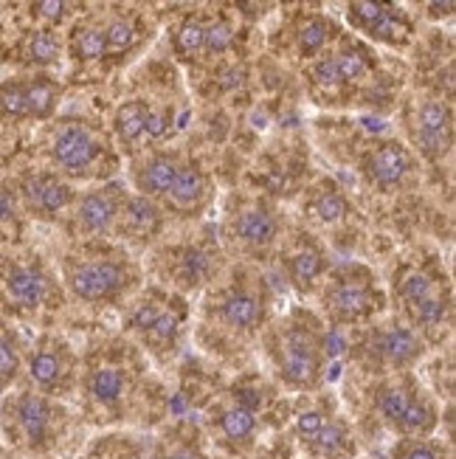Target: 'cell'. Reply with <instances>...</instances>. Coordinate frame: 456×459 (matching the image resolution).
I'll list each match as a JSON object with an SVG mask.
<instances>
[{"instance_id":"cell-1","label":"cell","mask_w":456,"mask_h":459,"mask_svg":"<svg viewBox=\"0 0 456 459\" xmlns=\"http://www.w3.org/2000/svg\"><path fill=\"white\" fill-rule=\"evenodd\" d=\"M271 358L290 389H315L324 372V333L310 310H293L271 335Z\"/></svg>"},{"instance_id":"cell-2","label":"cell","mask_w":456,"mask_h":459,"mask_svg":"<svg viewBox=\"0 0 456 459\" xmlns=\"http://www.w3.org/2000/svg\"><path fill=\"white\" fill-rule=\"evenodd\" d=\"M138 268L125 254H88L65 259V285L88 305H116L138 285Z\"/></svg>"},{"instance_id":"cell-3","label":"cell","mask_w":456,"mask_h":459,"mask_svg":"<svg viewBox=\"0 0 456 459\" xmlns=\"http://www.w3.org/2000/svg\"><path fill=\"white\" fill-rule=\"evenodd\" d=\"M322 290V307L339 327L364 325L383 310V290L374 282L372 271L364 265H341L327 271Z\"/></svg>"},{"instance_id":"cell-4","label":"cell","mask_w":456,"mask_h":459,"mask_svg":"<svg viewBox=\"0 0 456 459\" xmlns=\"http://www.w3.org/2000/svg\"><path fill=\"white\" fill-rule=\"evenodd\" d=\"M48 155L51 164L71 178H102L116 167V158L105 144V138L79 118L63 122L54 130Z\"/></svg>"},{"instance_id":"cell-5","label":"cell","mask_w":456,"mask_h":459,"mask_svg":"<svg viewBox=\"0 0 456 459\" xmlns=\"http://www.w3.org/2000/svg\"><path fill=\"white\" fill-rule=\"evenodd\" d=\"M378 411L403 437H428L440 423L437 406L411 375H398L378 389Z\"/></svg>"},{"instance_id":"cell-6","label":"cell","mask_w":456,"mask_h":459,"mask_svg":"<svg viewBox=\"0 0 456 459\" xmlns=\"http://www.w3.org/2000/svg\"><path fill=\"white\" fill-rule=\"evenodd\" d=\"M12 429L17 431L20 443L31 451H46L54 446L63 429V411H59L48 394L23 392L17 394L6 409Z\"/></svg>"},{"instance_id":"cell-7","label":"cell","mask_w":456,"mask_h":459,"mask_svg":"<svg viewBox=\"0 0 456 459\" xmlns=\"http://www.w3.org/2000/svg\"><path fill=\"white\" fill-rule=\"evenodd\" d=\"M217 322L223 327L234 330V333H256L268 318V296H265V285L248 282V279H237L226 290H220L217 296Z\"/></svg>"},{"instance_id":"cell-8","label":"cell","mask_w":456,"mask_h":459,"mask_svg":"<svg viewBox=\"0 0 456 459\" xmlns=\"http://www.w3.org/2000/svg\"><path fill=\"white\" fill-rule=\"evenodd\" d=\"M79 358L63 338H43L29 355V377L46 394H68L76 384Z\"/></svg>"},{"instance_id":"cell-9","label":"cell","mask_w":456,"mask_h":459,"mask_svg":"<svg viewBox=\"0 0 456 459\" xmlns=\"http://www.w3.org/2000/svg\"><path fill=\"white\" fill-rule=\"evenodd\" d=\"M426 352L423 335L406 325H383L366 335L361 344V355L369 364H378L394 372H403L411 364H417Z\"/></svg>"},{"instance_id":"cell-10","label":"cell","mask_w":456,"mask_h":459,"mask_svg":"<svg viewBox=\"0 0 456 459\" xmlns=\"http://www.w3.org/2000/svg\"><path fill=\"white\" fill-rule=\"evenodd\" d=\"M4 288L9 299L23 310H39L56 302V285L43 263L37 259H6Z\"/></svg>"},{"instance_id":"cell-11","label":"cell","mask_w":456,"mask_h":459,"mask_svg":"<svg viewBox=\"0 0 456 459\" xmlns=\"http://www.w3.org/2000/svg\"><path fill=\"white\" fill-rule=\"evenodd\" d=\"M347 20L355 31L366 34L374 43L383 46H406L411 39V20L400 6L391 4H349L347 6Z\"/></svg>"},{"instance_id":"cell-12","label":"cell","mask_w":456,"mask_h":459,"mask_svg":"<svg viewBox=\"0 0 456 459\" xmlns=\"http://www.w3.org/2000/svg\"><path fill=\"white\" fill-rule=\"evenodd\" d=\"M228 237L237 248L245 254H265L276 246L280 239V214L271 204L256 201L237 212L228 221Z\"/></svg>"},{"instance_id":"cell-13","label":"cell","mask_w":456,"mask_h":459,"mask_svg":"<svg viewBox=\"0 0 456 459\" xmlns=\"http://www.w3.org/2000/svg\"><path fill=\"white\" fill-rule=\"evenodd\" d=\"M125 201H127V192L122 184H102L85 192L73 209L76 229L85 234H108L110 229H116L118 212H122Z\"/></svg>"},{"instance_id":"cell-14","label":"cell","mask_w":456,"mask_h":459,"mask_svg":"<svg viewBox=\"0 0 456 459\" xmlns=\"http://www.w3.org/2000/svg\"><path fill=\"white\" fill-rule=\"evenodd\" d=\"M414 142L428 161H440L453 147V113L443 99H426L414 118Z\"/></svg>"},{"instance_id":"cell-15","label":"cell","mask_w":456,"mask_h":459,"mask_svg":"<svg viewBox=\"0 0 456 459\" xmlns=\"http://www.w3.org/2000/svg\"><path fill=\"white\" fill-rule=\"evenodd\" d=\"M20 197L29 214L39 217V221H51L59 212H65L76 195L68 181H63L54 172H29L20 181Z\"/></svg>"},{"instance_id":"cell-16","label":"cell","mask_w":456,"mask_h":459,"mask_svg":"<svg viewBox=\"0 0 456 459\" xmlns=\"http://www.w3.org/2000/svg\"><path fill=\"white\" fill-rule=\"evenodd\" d=\"M414 172V158L400 142H381L364 155V175L381 192L400 189Z\"/></svg>"},{"instance_id":"cell-17","label":"cell","mask_w":456,"mask_h":459,"mask_svg":"<svg viewBox=\"0 0 456 459\" xmlns=\"http://www.w3.org/2000/svg\"><path fill=\"white\" fill-rule=\"evenodd\" d=\"M327 271H330V259L324 248L310 237H299L285 254V273L290 279V285L302 293L319 285L327 276Z\"/></svg>"},{"instance_id":"cell-18","label":"cell","mask_w":456,"mask_h":459,"mask_svg":"<svg viewBox=\"0 0 456 459\" xmlns=\"http://www.w3.org/2000/svg\"><path fill=\"white\" fill-rule=\"evenodd\" d=\"M169 276L175 279V285L186 290L206 285L220 268V254L209 246H181L169 251Z\"/></svg>"},{"instance_id":"cell-19","label":"cell","mask_w":456,"mask_h":459,"mask_svg":"<svg viewBox=\"0 0 456 459\" xmlns=\"http://www.w3.org/2000/svg\"><path fill=\"white\" fill-rule=\"evenodd\" d=\"M181 164L184 161L175 152H150L135 164L133 172V184L138 189L135 195H144L150 201H164V195L172 186Z\"/></svg>"},{"instance_id":"cell-20","label":"cell","mask_w":456,"mask_h":459,"mask_svg":"<svg viewBox=\"0 0 456 459\" xmlns=\"http://www.w3.org/2000/svg\"><path fill=\"white\" fill-rule=\"evenodd\" d=\"M116 226L122 234L138 239V243H147V239L164 231V209L158 206V201H150L144 195H127Z\"/></svg>"},{"instance_id":"cell-21","label":"cell","mask_w":456,"mask_h":459,"mask_svg":"<svg viewBox=\"0 0 456 459\" xmlns=\"http://www.w3.org/2000/svg\"><path fill=\"white\" fill-rule=\"evenodd\" d=\"M211 197V181L209 175L197 167V164H181L177 169L172 186L167 189L164 201L175 209V212H184V214H194L201 212Z\"/></svg>"},{"instance_id":"cell-22","label":"cell","mask_w":456,"mask_h":459,"mask_svg":"<svg viewBox=\"0 0 456 459\" xmlns=\"http://www.w3.org/2000/svg\"><path fill=\"white\" fill-rule=\"evenodd\" d=\"M88 394L90 401L99 406H116L125 401V394L130 392V369L122 361H113V358H105V361H96L88 372Z\"/></svg>"},{"instance_id":"cell-23","label":"cell","mask_w":456,"mask_h":459,"mask_svg":"<svg viewBox=\"0 0 456 459\" xmlns=\"http://www.w3.org/2000/svg\"><path fill=\"white\" fill-rule=\"evenodd\" d=\"M184 318H186V307H184V302L181 299H172L169 296V302H167V307L161 310V316L155 318V322L138 335L142 342L150 347V350H155V352H167V350H172L175 344H177V335H181V330H184Z\"/></svg>"},{"instance_id":"cell-24","label":"cell","mask_w":456,"mask_h":459,"mask_svg":"<svg viewBox=\"0 0 456 459\" xmlns=\"http://www.w3.org/2000/svg\"><path fill=\"white\" fill-rule=\"evenodd\" d=\"M147 118H150V105L142 99H130L113 116V133L118 138V144L125 150L135 152L147 142Z\"/></svg>"},{"instance_id":"cell-25","label":"cell","mask_w":456,"mask_h":459,"mask_svg":"<svg viewBox=\"0 0 456 459\" xmlns=\"http://www.w3.org/2000/svg\"><path fill=\"white\" fill-rule=\"evenodd\" d=\"M406 310H409L411 325L420 327L423 333H434L440 327H448L451 325V293L445 285H440Z\"/></svg>"},{"instance_id":"cell-26","label":"cell","mask_w":456,"mask_h":459,"mask_svg":"<svg viewBox=\"0 0 456 459\" xmlns=\"http://www.w3.org/2000/svg\"><path fill=\"white\" fill-rule=\"evenodd\" d=\"M105 26V46H108V56H122L127 51H133L144 37V26L142 17L133 12H122L108 17Z\"/></svg>"},{"instance_id":"cell-27","label":"cell","mask_w":456,"mask_h":459,"mask_svg":"<svg viewBox=\"0 0 456 459\" xmlns=\"http://www.w3.org/2000/svg\"><path fill=\"white\" fill-rule=\"evenodd\" d=\"M68 51L76 63H99V59L108 56L105 46V26L96 23V20H85V23H76L71 37H68Z\"/></svg>"},{"instance_id":"cell-28","label":"cell","mask_w":456,"mask_h":459,"mask_svg":"<svg viewBox=\"0 0 456 459\" xmlns=\"http://www.w3.org/2000/svg\"><path fill=\"white\" fill-rule=\"evenodd\" d=\"M310 214L315 217L319 223H327V226H335L341 223L344 217L349 214V201L347 195L335 186L332 181H324L322 186H315L313 195H310Z\"/></svg>"},{"instance_id":"cell-29","label":"cell","mask_w":456,"mask_h":459,"mask_svg":"<svg viewBox=\"0 0 456 459\" xmlns=\"http://www.w3.org/2000/svg\"><path fill=\"white\" fill-rule=\"evenodd\" d=\"M307 443H310V451L322 459H339L352 451V437H349V429L341 417H330V420L322 426V431L310 437Z\"/></svg>"},{"instance_id":"cell-30","label":"cell","mask_w":456,"mask_h":459,"mask_svg":"<svg viewBox=\"0 0 456 459\" xmlns=\"http://www.w3.org/2000/svg\"><path fill=\"white\" fill-rule=\"evenodd\" d=\"M220 431H223V437H226V443H231V446H251V440H254V434H256V414L248 409V406H243V403H234V406H228V409H223L220 411Z\"/></svg>"},{"instance_id":"cell-31","label":"cell","mask_w":456,"mask_h":459,"mask_svg":"<svg viewBox=\"0 0 456 459\" xmlns=\"http://www.w3.org/2000/svg\"><path fill=\"white\" fill-rule=\"evenodd\" d=\"M23 88H26V102H29V118H48L56 110L63 88H59L54 79L34 76V79H26Z\"/></svg>"},{"instance_id":"cell-32","label":"cell","mask_w":456,"mask_h":459,"mask_svg":"<svg viewBox=\"0 0 456 459\" xmlns=\"http://www.w3.org/2000/svg\"><path fill=\"white\" fill-rule=\"evenodd\" d=\"M203 39H206V23L203 17H184L172 31V46L181 59H194L203 54Z\"/></svg>"},{"instance_id":"cell-33","label":"cell","mask_w":456,"mask_h":459,"mask_svg":"<svg viewBox=\"0 0 456 459\" xmlns=\"http://www.w3.org/2000/svg\"><path fill=\"white\" fill-rule=\"evenodd\" d=\"M335 37V26L332 20L322 17V14H313L305 20V26L299 29V54L307 56V59H315L324 48L327 43Z\"/></svg>"},{"instance_id":"cell-34","label":"cell","mask_w":456,"mask_h":459,"mask_svg":"<svg viewBox=\"0 0 456 459\" xmlns=\"http://www.w3.org/2000/svg\"><path fill=\"white\" fill-rule=\"evenodd\" d=\"M443 282H437L426 268H417V265H411L400 273V279L394 282V288H398L400 299H403V305L411 307L414 302H420L423 296H428L434 288H440Z\"/></svg>"},{"instance_id":"cell-35","label":"cell","mask_w":456,"mask_h":459,"mask_svg":"<svg viewBox=\"0 0 456 459\" xmlns=\"http://www.w3.org/2000/svg\"><path fill=\"white\" fill-rule=\"evenodd\" d=\"M335 56V65H339V74H341V82L344 85H352V82H361L364 76H369L372 71V59H369V51L358 48V46H344Z\"/></svg>"},{"instance_id":"cell-36","label":"cell","mask_w":456,"mask_h":459,"mask_svg":"<svg viewBox=\"0 0 456 459\" xmlns=\"http://www.w3.org/2000/svg\"><path fill=\"white\" fill-rule=\"evenodd\" d=\"M23 56L26 63L31 65H51L59 59V39L51 29H43V31H31L26 46H23Z\"/></svg>"},{"instance_id":"cell-37","label":"cell","mask_w":456,"mask_h":459,"mask_svg":"<svg viewBox=\"0 0 456 459\" xmlns=\"http://www.w3.org/2000/svg\"><path fill=\"white\" fill-rule=\"evenodd\" d=\"M20 338L14 330L0 325V389H6L20 372Z\"/></svg>"},{"instance_id":"cell-38","label":"cell","mask_w":456,"mask_h":459,"mask_svg":"<svg viewBox=\"0 0 456 459\" xmlns=\"http://www.w3.org/2000/svg\"><path fill=\"white\" fill-rule=\"evenodd\" d=\"M0 118L4 122H26L29 102L23 82H6L0 85Z\"/></svg>"},{"instance_id":"cell-39","label":"cell","mask_w":456,"mask_h":459,"mask_svg":"<svg viewBox=\"0 0 456 459\" xmlns=\"http://www.w3.org/2000/svg\"><path fill=\"white\" fill-rule=\"evenodd\" d=\"M394 459H445V451L440 443L428 440V437H406L391 451Z\"/></svg>"},{"instance_id":"cell-40","label":"cell","mask_w":456,"mask_h":459,"mask_svg":"<svg viewBox=\"0 0 456 459\" xmlns=\"http://www.w3.org/2000/svg\"><path fill=\"white\" fill-rule=\"evenodd\" d=\"M310 79H313L315 88H324V91H332V88H341L344 85L332 54H322V56L313 59V63H310Z\"/></svg>"},{"instance_id":"cell-41","label":"cell","mask_w":456,"mask_h":459,"mask_svg":"<svg viewBox=\"0 0 456 459\" xmlns=\"http://www.w3.org/2000/svg\"><path fill=\"white\" fill-rule=\"evenodd\" d=\"M231 43H234V29H231L228 20H214V23H206L203 54H209V56L226 54Z\"/></svg>"},{"instance_id":"cell-42","label":"cell","mask_w":456,"mask_h":459,"mask_svg":"<svg viewBox=\"0 0 456 459\" xmlns=\"http://www.w3.org/2000/svg\"><path fill=\"white\" fill-rule=\"evenodd\" d=\"M20 226V209H17V195L6 186H0V231H17Z\"/></svg>"},{"instance_id":"cell-43","label":"cell","mask_w":456,"mask_h":459,"mask_svg":"<svg viewBox=\"0 0 456 459\" xmlns=\"http://www.w3.org/2000/svg\"><path fill=\"white\" fill-rule=\"evenodd\" d=\"M330 420L327 417V411L324 409H307V411H302L299 417H296V434L302 437V440L307 443L310 437H315L322 431V426Z\"/></svg>"},{"instance_id":"cell-44","label":"cell","mask_w":456,"mask_h":459,"mask_svg":"<svg viewBox=\"0 0 456 459\" xmlns=\"http://www.w3.org/2000/svg\"><path fill=\"white\" fill-rule=\"evenodd\" d=\"M31 9H34V17H39V20H46V23L56 26V23H63V20H68L71 12L79 9V6H73V4H56V0H46V4H34Z\"/></svg>"},{"instance_id":"cell-45","label":"cell","mask_w":456,"mask_h":459,"mask_svg":"<svg viewBox=\"0 0 456 459\" xmlns=\"http://www.w3.org/2000/svg\"><path fill=\"white\" fill-rule=\"evenodd\" d=\"M428 9H431L434 17H443V14L451 17V14H453V4H434V6H428Z\"/></svg>"},{"instance_id":"cell-46","label":"cell","mask_w":456,"mask_h":459,"mask_svg":"<svg viewBox=\"0 0 456 459\" xmlns=\"http://www.w3.org/2000/svg\"><path fill=\"white\" fill-rule=\"evenodd\" d=\"M0 459H9V456H6V451H4V448H0Z\"/></svg>"}]
</instances>
